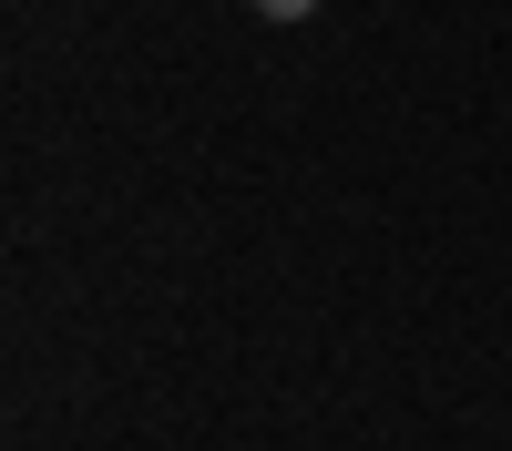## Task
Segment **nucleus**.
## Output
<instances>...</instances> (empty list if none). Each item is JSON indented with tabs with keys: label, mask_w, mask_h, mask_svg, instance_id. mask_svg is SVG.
I'll use <instances>...</instances> for the list:
<instances>
[{
	"label": "nucleus",
	"mask_w": 512,
	"mask_h": 451,
	"mask_svg": "<svg viewBox=\"0 0 512 451\" xmlns=\"http://www.w3.org/2000/svg\"><path fill=\"white\" fill-rule=\"evenodd\" d=\"M318 0H256V21H308Z\"/></svg>",
	"instance_id": "obj_1"
}]
</instances>
